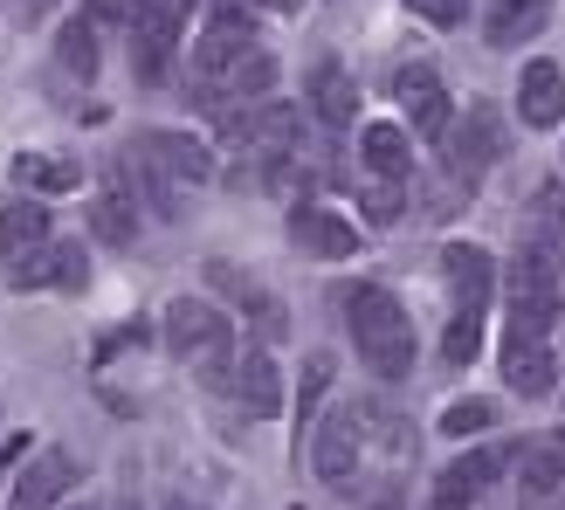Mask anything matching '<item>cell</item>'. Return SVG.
<instances>
[{
	"label": "cell",
	"mask_w": 565,
	"mask_h": 510,
	"mask_svg": "<svg viewBox=\"0 0 565 510\" xmlns=\"http://www.w3.org/2000/svg\"><path fill=\"white\" fill-rule=\"evenodd\" d=\"M345 325H352V346L365 359V373H380V380H407L414 373L420 331H414L407 304L393 297L386 283H352L345 290Z\"/></svg>",
	"instance_id": "obj_1"
},
{
	"label": "cell",
	"mask_w": 565,
	"mask_h": 510,
	"mask_svg": "<svg viewBox=\"0 0 565 510\" xmlns=\"http://www.w3.org/2000/svg\"><path fill=\"white\" fill-rule=\"evenodd\" d=\"M503 290H511V338H545L565 310V242H524Z\"/></svg>",
	"instance_id": "obj_2"
},
{
	"label": "cell",
	"mask_w": 565,
	"mask_h": 510,
	"mask_svg": "<svg viewBox=\"0 0 565 510\" xmlns=\"http://www.w3.org/2000/svg\"><path fill=\"white\" fill-rule=\"evenodd\" d=\"M166 346H173L186 365H201L207 380H221L228 359H235V325L221 318L214 304H201V297H173L166 304Z\"/></svg>",
	"instance_id": "obj_3"
},
{
	"label": "cell",
	"mask_w": 565,
	"mask_h": 510,
	"mask_svg": "<svg viewBox=\"0 0 565 510\" xmlns=\"http://www.w3.org/2000/svg\"><path fill=\"white\" fill-rule=\"evenodd\" d=\"M125 14H131V70H138V83H159L180 49L186 0H131Z\"/></svg>",
	"instance_id": "obj_4"
},
{
	"label": "cell",
	"mask_w": 565,
	"mask_h": 510,
	"mask_svg": "<svg viewBox=\"0 0 565 510\" xmlns=\"http://www.w3.org/2000/svg\"><path fill=\"white\" fill-rule=\"evenodd\" d=\"M503 146H511V131H503V118H497V104H476V110H462L456 125H448V138H441V152H448V173L456 180H483L490 166L503 159Z\"/></svg>",
	"instance_id": "obj_5"
},
{
	"label": "cell",
	"mask_w": 565,
	"mask_h": 510,
	"mask_svg": "<svg viewBox=\"0 0 565 510\" xmlns=\"http://www.w3.org/2000/svg\"><path fill=\"white\" fill-rule=\"evenodd\" d=\"M138 221H146V201H138L131 173H125V166H104L97 187H90V242L131 248L138 242Z\"/></svg>",
	"instance_id": "obj_6"
},
{
	"label": "cell",
	"mask_w": 565,
	"mask_h": 510,
	"mask_svg": "<svg viewBox=\"0 0 565 510\" xmlns=\"http://www.w3.org/2000/svg\"><path fill=\"white\" fill-rule=\"evenodd\" d=\"M8 283L14 290H83V283H90V248L83 242H49L35 255H14Z\"/></svg>",
	"instance_id": "obj_7"
},
{
	"label": "cell",
	"mask_w": 565,
	"mask_h": 510,
	"mask_svg": "<svg viewBox=\"0 0 565 510\" xmlns=\"http://www.w3.org/2000/svg\"><path fill=\"white\" fill-rule=\"evenodd\" d=\"M214 386L228 393L235 407H248L256 421L282 414V373H276V359H269V352H256V346H248V352H235V359H228V373H221Z\"/></svg>",
	"instance_id": "obj_8"
},
{
	"label": "cell",
	"mask_w": 565,
	"mask_h": 510,
	"mask_svg": "<svg viewBox=\"0 0 565 510\" xmlns=\"http://www.w3.org/2000/svg\"><path fill=\"white\" fill-rule=\"evenodd\" d=\"M441 269H448V297H456L462 318H483L490 297H497V255L476 248V242H448L441 248Z\"/></svg>",
	"instance_id": "obj_9"
},
{
	"label": "cell",
	"mask_w": 565,
	"mask_h": 510,
	"mask_svg": "<svg viewBox=\"0 0 565 510\" xmlns=\"http://www.w3.org/2000/svg\"><path fill=\"white\" fill-rule=\"evenodd\" d=\"M138 159L159 166V173L180 180V187H207L214 180V152L193 131H138Z\"/></svg>",
	"instance_id": "obj_10"
},
{
	"label": "cell",
	"mask_w": 565,
	"mask_h": 510,
	"mask_svg": "<svg viewBox=\"0 0 565 510\" xmlns=\"http://www.w3.org/2000/svg\"><path fill=\"white\" fill-rule=\"evenodd\" d=\"M290 242L303 255H318V263H352V255H359V229H352L345 214L318 208V201H297L290 208Z\"/></svg>",
	"instance_id": "obj_11"
},
{
	"label": "cell",
	"mask_w": 565,
	"mask_h": 510,
	"mask_svg": "<svg viewBox=\"0 0 565 510\" xmlns=\"http://www.w3.org/2000/svg\"><path fill=\"white\" fill-rule=\"evenodd\" d=\"M76 456L70 448H42L35 463H28L21 476H14V497H8V510H63V497L76 490Z\"/></svg>",
	"instance_id": "obj_12"
},
{
	"label": "cell",
	"mask_w": 565,
	"mask_h": 510,
	"mask_svg": "<svg viewBox=\"0 0 565 510\" xmlns=\"http://www.w3.org/2000/svg\"><path fill=\"white\" fill-rule=\"evenodd\" d=\"M303 104H310V118H318L324 131H345L352 110H359V83H352V70L338 63V55H318V63H310V76H303Z\"/></svg>",
	"instance_id": "obj_13"
},
{
	"label": "cell",
	"mask_w": 565,
	"mask_h": 510,
	"mask_svg": "<svg viewBox=\"0 0 565 510\" xmlns=\"http://www.w3.org/2000/svg\"><path fill=\"white\" fill-rule=\"evenodd\" d=\"M207 283H214V290L228 297L263 338H282V331H290V310H282V304L263 290V283H248V269H235V263H207Z\"/></svg>",
	"instance_id": "obj_14"
},
{
	"label": "cell",
	"mask_w": 565,
	"mask_h": 510,
	"mask_svg": "<svg viewBox=\"0 0 565 510\" xmlns=\"http://www.w3.org/2000/svg\"><path fill=\"white\" fill-rule=\"evenodd\" d=\"M393 97H401V110L420 125V138H448V125H456L441 76H435V70H420V63H407L401 76H393Z\"/></svg>",
	"instance_id": "obj_15"
},
{
	"label": "cell",
	"mask_w": 565,
	"mask_h": 510,
	"mask_svg": "<svg viewBox=\"0 0 565 510\" xmlns=\"http://www.w3.org/2000/svg\"><path fill=\"white\" fill-rule=\"evenodd\" d=\"M518 118L531 131H552L565 118V70L552 63V55H531L524 76H518Z\"/></svg>",
	"instance_id": "obj_16"
},
{
	"label": "cell",
	"mask_w": 565,
	"mask_h": 510,
	"mask_svg": "<svg viewBox=\"0 0 565 510\" xmlns=\"http://www.w3.org/2000/svg\"><path fill=\"white\" fill-rule=\"evenodd\" d=\"M310 469L324 476V484H352L359 469V414H331L318 435H310Z\"/></svg>",
	"instance_id": "obj_17"
},
{
	"label": "cell",
	"mask_w": 565,
	"mask_h": 510,
	"mask_svg": "<svg viewBox=\"0 0 565 510\" xmlns=\"http://www.w3.org/2000/svg\"><path fill=\"white\" fill-rule=\"evenodd\" d=\"M503 380H511L524 401H545V393L558 386L552 346H545V338H511V346H503Z\"/></svg>",
	"instance_id": "obj_18"
},
{
	"label": "cell",
	"mask_w": 565,
	"mask_h": 510,
	"mask_svg": "<svg viewBox=\"0 0 565 510\" xmlns=\"http://www.w3.org/2000/svg\"><path fill=\"white\" fill-rule=\"evenodd\" d=\"M552 21V0H490L483 8V42L490 49H524Z\"/></svg>",
	"instance_id": "obj_19"
},
{
	"label": "cell",
	"mask_w": 565,
	"mask_h": 510,
	"mask_svg": "<svg viewBox=\"0 0 565 510\" xmlns=\"http://www.w3.org/2000/svg\"><path fill=\"white\" fill-rule=\"evenodd\" d=\"M524 503H552L558 490H565V428H552V435H539L524 448Z\"/></svg>",
	"instance_id": "obj_20"
},
{
	"label": "cell",
	"mask_w": 565,
	"mask_h": 510,
	"mask_svg": "<svg viewBox=\"0 0 565 510\" xmlns=\"http://www.w3.org/2000/svg\"><path fill=\"white\" fill-rule=\"evenodd\" d=\"M359 159H365V180H407V166H414L407 131H401V125H365Z\"/></svg>",
	"instance_id": "obj_21"
},
{
	"label": "cell",
	"mask_w": 565,
	"mask_h": 510,
	"mask_svg": "<svg viewBox=\"0 0 565 510\" xmlns=\"http://www.w3.org/2000/svg\"><path fill=\"white\" fill-rule=\"evenodd\" d=\"M55 235H49V208L42 201H8L0 208V248H8V263L14 255H35V248H49Z\"/></svg>",
	"instance_id": "obj_22"
},
{
	"label": "cell",
	"mask_w": 565,
	"mask_h": 510,
	"mask_svg": "<svg viewBox=\"0 0 565 510\" xmlns=\"http://www.w3.org/2000/svg\"><path fill=\"white\" fill-rule=\"evenodd\" d=\"M497 469H503V448H476V456L448 463V469L435 476V490H441V497H456V503H469V497H483V490L497 484Z\"/></svg>",
	"instance_id": "obj_23"
},
{
	"label": "cell",
	"mask_w": 565,
	"mask_h": 510,
	"mask_svg": "<svg viewBox=\"0 0 565 510\" xmlns=\"http://www.w3.org/2000/svg\"><path fill=\"white\" fill-rule=\"evenodd\" d=\"M14 180H21V187H35V193H76V187H83V166H76V159L21 152V159H14Z\"/></svg>",
	"instance_id": "obj_24"
},
{
	"label": "cell",
	"mask_w": 565,
	"mask_h": 510,
	"mask_svg": "<svg viewBox=\"0 0 565 510\" xmlns=\"http://www.w3.org/2000/svg\"><path fill=\"white\" fill-rule=\"evenodd\" d=\"M524 242H565V193H558V187L531 193V208H524Z\"/></svg>",
	"instance_id": "obj_25"
},
{
	"label": "cell",
	"mask_w": 565,
	"mask_h": 510,
	"mask_svg": "<svg viewBox=\"0 0 565 510\" xmlns=\"http://www.w3.org/2000/svg\"><path fill=\"white\" fill-rule=\"evenodd\" d=\"M55 55H63L70 76H97V28L90 21H70L63 35H55Z\"/></svg>",
	"instance_id": "obj_26"
},
{
	"label": "cell",
	"mask_w": 565,
	"mask_h": 510,
	"mask_svg": "<svg viewBox=\"0 0 565 510\" xmlns=\"http://www.w3.org/2000/svg\"><path fill=\"white\" fill-rule=\"evenodd\" d=\"M359 214L386 229V221H401V180H359Z\"/></svg>",
	"instance_id": "obj_27"
},
{
	"label": "cell",
	"mask_w": 565,
	"mask_h": 510,
	"mask_svg": "<svg viewBox=\"0 0 565 510\" xmlns=\"http://www.w3.org/2000/svg\"><path fill=\"white\" fill-rule=\"evenodd\" d=\"M483 428H497V401H456L441 414V435H483Z\"/></svg>",
	"instance_id": "obj_28"
},
{
	"label": "cell",
	"mask_w": 565,
	"mask_h": 510,
	"mask_svg": "<svg viewBox=\"0 0 565 510\" xmlns=\"http://www.w3.org/2000/svg\"><path fill=\"white\" fill-rule=\"evenodd\" d=\"M407 8L420 21H435V28H462L469 21V0H407Z\"/></svg>",
	"instance_id": "obj_29"
},
{
	"label": "cell",
	"mask_w": 565,
	"mask_h": 510,
	"mask_svg": "<svg viewBox=\"0 0 565 510\" xmlns=\"http://www.w3.org/2000/svg\"><path fill=\"white\" fill-rule=\"evenodd\" d=\"M324 386H331V359L318 352V359H310V365H303V442H310V401H318V393H324Z\"/></svg>",
	"instance_id": "obj_30"
},
{
	"label": "cell",
	"mask_w": 565,
	"mask_h": 510,
	"mask_svg": "<svg viewBox=\"0 0 565 510\" xmlns=\"http://www.w3.org/2000/svg\"><path fill=\"white\" fill-rule=\"evenodd\" d=\"M28 442H35V435H8V442H0V469L21 463V456H28Z\"/></svg>",
	"instance_id": "obj_31"
},
{
	"label": "cell",
	"mask_w": 565,
	"mask_h": 510,
	"mask_svg": "<svg viewBox=\"0 0 565 510\" xmlns=\"http://www.w3.org/2000/svg\"><path fill=\"white\" fill-rule=\"evenodd\" d=\"M365 510H407V497H401V490H380V497L365 503Z\"/></svg>",
	"instance_id": "obj_32"
},
{
	"label": "cell",
	"mask_w": 565,
	"mask_h": 510,
	"mask_svg": "<svg viewBox=\"0 0 565 510\" xmlns=\"http://www.w3.org/2000/svg\"><path fill=\"white\" fill-rule=\"evenodd\" d=\"M420 510H469V503H456V497H441V490H435V497L420 503Z\"/></svg>",
	"instance_id": "obj_33"
},
{
	"label": "cell",
	"mask_w": 565,
	"mask_h": 510,
	"mask_svg": "<svg viewBox=\"0 0 565 510\" xmlns=\"http://www.w3.org/2000/svg\"><path fill=\"white\" fill-rule=\"evenodd\" d=\"M90 8H97V14H125V8H131V0H90Z\"/></svg>",
	"instance_id": "obj_34"
},
{
	"label": "cell",
	"mask_w": 565,
	"mask_h": 510,
	"mask_svg": "<svg viewBox=\"0 0 565 510\" xmlns=\"http://www.w3.org/2000/svg\"><path fill=\"white\" fill-rule=\"evenodd\" d=\"M166 510H207V503H193V497H166Z\"/></svg>",
	"instance_id": "obj_35"
},
{
	"label": "cell",
	"mask_w": 565,
	"mask_h": 510,
	"mask_svg": "<svg viewBox=\"0 0 565 510\" xmlns=\"http://www.w3.org/2000/svg\"><path fill=\"white\" fill-rule=\"evenodd\" d=\"M263 8H276V14H297V8H303V0H263Z\"/></svg>",
	"instance_id": "obj_36"
},
{
	"label": "cell",
	"mask_w": 565,
	"mask_h": 510,
	"mask_svg": "<svg viewBox=\"0 0 565 510\" xmlns=\"http://www.w3.org/2000/svg\"><path fill=\"white\" fill-rule=\"evenodd\" d=\"M524 510H558V503H524Z\"/></svg>",
	"instance_id": "obj_37"
},
{
	"label": "cell",
	"mask_w": 565,
	"mask_h": 510,
	"mask_svg": "<svg viewBox=\"0 0 565 510\" xmlns=\"http://www.w3.org/2000/svg\"><path fill=\"white\" fill-rule=\"evenodd\" d=\"M70 510H97V503H70Z\"/></svg>",
	"instance_id": "obj_38"
}]
</instances>
